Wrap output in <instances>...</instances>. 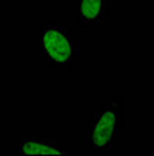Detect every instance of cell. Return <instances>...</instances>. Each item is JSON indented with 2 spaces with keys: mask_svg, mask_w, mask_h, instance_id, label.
<instances>
[{
  "mask_svg": "<svg viewBox=\"0 0 154 156\" xmlns=\"http://www.w3.org/2000/svg\"><path fill=\"white\" fill-rule=\"evenodd\" d=\"M126 125V98L114 94L81 128V145L91 151H112Z\"/></svg>",
  "mask_w": 154,
  "mask_h": 156,
  "instance_id": "1",
  "label": "cell"
},
{
  "mask_svg": "<svg viewBox=\"0 0 154 156\" xmlns=\"http://www.w3.org/2000/svg\"><path fill=\"white\" fill-rule=\"evenodd\" d=\"M39 61L50 69L72 73L73 67L83 61L81 41L72 27L61 23H44L36 39Z\"/></svg>",
  "mask_w": 154,
  "mask_h": 156,
  "instance_id": "2",
  "label": "cell"
},
{
  "mask_svg": "<svg viewBox=\"0 0 154 156\" xmlns=\"http://www.w3.org/2000/svg\"><path fill=\"white\" fill-rule=\"evenodd\" d=\"M109 6L111 0H73L72 11L83 28H95L106 23Z\"/></svg>",
  "mask_w": 154,
  "mask_h": 156,
  "instance_id": "3",
  "label": "cell"
},
{
  "mask_svg": "<svg viewBox=\"0 0 154 156\" xmlns=\"http://www.w3.org/2000/svg\"><path fill=\"white\" fill-rule=\"evenodd\" d=\"M16 153L27 154H55L66 156L70 153L69 145L55 137H19L16 142Z\"/></svg>",
  "mask_w": 154,
  "mask_h": 156,
  "instance_id": "4",
  "label": "cell"
}]
</instances>
